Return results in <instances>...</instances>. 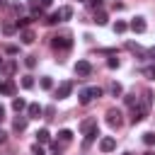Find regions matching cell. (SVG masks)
<instances>
[{"mask_svg": "<svg viewBox=\"0 0 155 155\" xmlns=\"http://www.w3.org/2000/svg\"><path fill=\"white\" fill-rule=\"evenodd\" d=\"M94 97H102V87H85L80 92V104H90Z\"/></svg>", "mask_w": 155, "mask_h": 155, "instance_id": "1", "label": "cell"}, {"mask_svg": "<svg viewBox=\"0 0 155 155\" xmlns=\"http://www.w3.org/2000/svg\"><path fill=\"white\" fill-rule=\"evenodd\" d=\"M75 75L90 78V75H92V63H90V61H78V63H75Z\"/></svg>", "mask_w": 155, "mask_h": 155, "instance_id": "2", "label": "cell"}, {"mask_svg": "<svg viewBox=\"0 0 155 155\" xmlns=\"http://www.w3.org/2000/svg\"><path fill=\"white\" fill-rule=\"evenodd\" d=\"M107 124H109L111 128H119V126L124 124V119H121V111H119V109H109V111H107Z\"/></svg>", "mask_w": 155, "mask_h": 155, "instance_id": "3", "label": "cell"}, {"mask_svg": "<svg viewBox=\"0 0 155 155\" xmlns=\"http://www.w3.org/2000/svg\"><path fill=\"white\" fill-rule=\"evenodd\" d=\"M70 92H73V82H70V80H65V82H61V85L56 87V97H58V99H65Z\"/></svg>", "mask_w": 155, "mask_h": 155, "instance_id": "4", "label": "cell"}, {"mask_svg": "<svg viewBox=\"0 0 155 155\" xmlns=\"http://www.w3.org/2000/svg\"><path fill=\"white\" fill-rule=\"evenodd\" d=\"M116 148V138H111V136H104L102 140H99V150L102 153H111Z\"/></svg>", "mask_w": 155, "mask_h": 155, "instance_id": "5", "label": "cell"}, {"mask_svg": "<svg viewBox=\"0 0 155 155\" xmlns=\"http://www.w3.org/2000/svg\"><path fill=\"white\" fill-rule=\"evenodd\" d=\"M131 31H136V34H143L145 29H148V24H145V19L143 17H136V19H131Z\"/></svg>", "mask_w": 155, "mask_h": 155, "instance_id": "6", "label": "cell"}, {"mask_svg": "<svg viewBox=\"0 0 155 155\" xmlns=\"http://www.w3.org/2000/svg\"><path fill=\"white\" fill-rule=\"evenodd\" d=\"M51 44H53V48H70V44H73V41H70V36H68V34H63V36H53V41H51Z\"/></svg>", "mask_w": 155, "mask_h": 155, "instance_id": "7", "label": "cell"}, {"mask_svg": "<svg viewBox=\"0 0 155 155\" xmlns=\"http://www.w3.org/2000/svg\"><path fill=\"white\" fill-rule=\"evenodd\" d=\"M145 114H148V107H143V104H140L138 109L133 107V114H131V124H140V121L145 119Z\"/></svg>", "mask_w": 155, "mask_h": 155, "instance_id": "8", "label": "cell"}, {"mask_svg": "<svg viewBox=\"0 0 155 155\" xmlns=\"http://www.w3.org/2000/svg\"><path fill=\"white\" fill-rule=\"evenodd\" d=\"M17 92V87H15V82L12 80H5V82H0V94H5V97H12Z\"/></svg>", "mask_w": 155, "mask_h": 155, "instance_id": "9", "label": "cell"}, {"mask_svg": "<svg viewBox=\"0 0 155 155\" xmlns=\"http://www.w3.org/2000/svg\"><path fill=\"white\" fill-rule=\"evenodd\" d=\"M27 114H29L27 119H39V116L44 114V107H41V104H29V107H27Z\"/></svg>", "mask_w": 155, "mask_h": 155, "instance_id": "10", "label": "cell"}, {"mask_svg": "<svg viewBox=\"0 0 155 155\" xmlns=\"http://www.w3.org/2000/svg\"><path fill=\"white\" fill-rule=\"evenodd\" d=\"M19 39H22V44H27V46H29V44H34L36 34H34L31 29H22V31H19Z\"/></svg>", "mask_w": 155, "mask_h": 155, "instance_id": "11", "label": "cell"}, {"mask_svg": "<svg viewBox=\"0 0 155 155\" xmlns=\"http://www.w3.org/2000/svg\"><path fill=\"white\" fill-rule=\"evenodd\" d=\"M92 128H97V119H87V121L80 124V131H82V133H90Z\"/></svg>", "mask_w": 155, "mask_h": 155, "instance_id": "12", "label": "cell"}, {"mask_svg": "<svg viewBox=\"0 0 155 155\" xmlns=\"http://www.w3.org/2000/svg\"><path fill=\"white\" fill-rule=\"evenodd\" d=\"M36 143H51V133L46 131V128H41V131H36Z\"/></svg>", "mask_w": 155, "mask_h": 155, "instance_id": "13", "label": "cell"}, {"mask_svg": "<svg viewBox=\"0 0 155 155\" xmlns=\"http://www.w3.org/2000/svg\"><path fill=\"white\" fill-rule=\"evenodd\" d=\"M29 10H31L34 17H41V12H44V7L39 5V0H31V2H29Z\"/></svg>", "mask_w": 155, "mask_h": 155, "instance_id": "14", "label": "cell"}, {"mask_svg": "<svg viewBox=\"0 0 155 155\" xmlns=\"http://www.w3.org/2000/svg\"><path fill=\"white\" fill-rule=\"evenodd\" d=\"M58 17H61V22L70 19V17H73V7H68V5H65V7H61V10H58Z\"/></svg>", "mask_w": 155, "mask_h": 155, "instance_id": "15", "label": "cell"}, {"mask_svg": "<svg viewBox=\"0 0 155 155\" xmlns=\"http://www.w3.org/2000/svg\"><path fill=\"white\" fill-rule=\"evenodd\" d=\"M15 68H17V63H15V61H7V63H2V68H0V70H2L5 75H12V73H15Z\"/></svg>", "mask_w": 155, "mask_h": 155, "instance_id": "16", "label": "cell"}, {"mask_svg": "<svg viewBox=\"0 0 155 155\" xmlns=\"http://www.w3.org/2000/svg\"><path fill=\"white\" fill-rule=\"evenodd\" d=\"M12 109H15V111H22V109H27V102H24L22 97H15V99H12Z\"/></svg>", "mask_w": 155, "mask_h": 155, "instance_id": "17", "label": "cell"}, {"mask_svg": "<svg viewBox=\"0 0 155 155\" xmlns=\"http://www.w3.org/2000/svg\"><path fill=\"white\" fill-rule=\"evenodd\" d=\"M15 31H17V24H15V22H5V24H2V34L10 36V34H15Z\"/></svg>", "mask_w": 155, "mask_h": 155, "instance_id": "18", "label": "cell"}, {"mask_svg": "<svg viewBox=\"0 0 155 155\" xmlns=\"http://www.w3.org/2000/svg\"><path fill=\"white\" fill-rule=\"evenodd\" d=\"M58 138H61V143H70V140H73V131H68V128H63V131L58 133Z\"/></svg>", "mask_w": 155, "mask_h": 155, "instance_id": "19", "label": "cell"}, {"mask_svg": "<svg viewBox=\"0 0 155 155\" xmlns=\"http://www.w3.org/2000/svg\"><path fill=\"white\" fill-rule=\"evenodd\" d=\"M126 29H128V24H126V22H121V19H116V22H114V31H116V34H124Z\"/></svg>", "mask_w": 155, "mask_h": 155, "instance_id": "20", "label": "cell"}, {"mask_svg": "<svg viewBox=\"0 0 155 155\" xmlns=\"http://www.w3.org/2000/svg\"><path fill=\"white\" fill-rule=\"evenodd\" d=\"M24 128H27V116L15 119V131H24Z\"/></svg>", "mask_w": 155, "mask_h": 155, "instance_id": "21", "label": "cell"}, {"mask_svg": "<svg viewBox=\"0 0 155 155\" xmlns=\"http://www.w3.org/2000/svg\"><path fill=\"white\" fill-rule=\"evenodd\" d=\"M97 136H99V128H92L90 133H85V145H90V143H92Z\"/></svg>", "mask_w": 155, "mask_h": 155, "instance_id": "22", "label": "cell"}, {"mask_svg": "<svg viewBox=\"0 0 155 155\" xmlns=\"http://www.w3.org/2000/svg\"><path fill=\"white\" fill-rule=\"evenodd\" d=\"M94 22H97L99 27H102V24H107V12H102V10H99V12H94Z\"/></svg>", "mask_w": 155, "mask_h": 155, "instance_id": "23", "label": "cell"}, {"mask_svg": "<svg viewBox=\"0 0 155 155\" xmlns=\"http://www.w3.org/2000/svg\"><path fill=\"white\" fill-rule=\"evenodd\" d=\"M22 87H24V90H31V87H34V78H31V75H24V78H22Z\"/></svg>", "mask_w": 155, "mask_h": 155, "instance_id": "24", "label": "cell"}, {"mask_svg": "<svg viewBox=\"0 0 155 155\" xmlns=\"http://www.w3.org/2000/svg\"><path fill=\"white\" fill-rule=\"evenodd\" d=\"M109 92H111V94H114V97H119V94H121V92H124V87H121V85H119V82H111V85H109Z\"/></svg>", "mask_w": 155, "mask_h": 155, "instance_id": "25", "label": "cell"}, {"mask_svg": "<svg viewBox=\"0 0 155 155\" xmlns=\"http://www.w3.org/2000/svg\"><path fill=\"white\" fill-rule=\"evenodd\" d=\"M143 143H145V145H155V133H150V131L143 133Z\"/></svg>", "mask_w": 155, "mask_h": 155, "instance_id": "26", "label": "cell"}, {"mask_svg": "<svg viewBox=\"0 0 155 155\" xmlns=\"http://www.w3.org/2000/svg\"><path fill=\"white\" fill-rule=\"evenodd\" d=\"M29 22H31V17H19V19L15 22V24H17V29H24V27H27Z\"/></svg>", "mask_w": 155, "mask_h": 155, "instance_id": "27", "label": "cell"}, {"mask_svg": "<svg viewBox=\"0 0 155 155\" xmlns=\"http://www.w3.org/2000/svg\"><path fill=\"white\" fill-rule=\"evenodd\" d=\"M41 87H44V90H51V87H53V80H51L48 75H44V78H41Z\"/></svg>", "mask_w": 155, "mask_h": 155, "instance_id": "28", "label": "cell"}, {"mask_svg": "<svg viewBox=\"0 0 155 155\" xmlns=\"http://www.w3.org/2000/svg\"><path fill=\"white\" fill-rule=\"evenodd\" d=\"M24 65H27V68H34V65H36V56H27V58H24Z\"/></svg>", "mask_w": 155, "mask_h": 155, "instance_id": "29", "label": "cell"}, {"mask_svg": "<svg viewBox=\"0 0 155 155\" xmlns=\"http://www.w3.org/2000/svg\"><path fill=\"white\" fill-rule=\"evenodd\" d=\"M46 22H48V24H56V22H61V17H58V12H53V15H51V17L46 19Z\"/></svg>", "mask_w": 155, "mask_h": 155, "instance_id": "30", "label": "cell"}, {"mask_svg": "<svg viewBox=\"0 0 155 155\" xmlns=\"http://www.w3.org/2000/svg\"><path fill=\"white\" fill-rule=\"evenodd\" d=\"M107 65H109L111 70H114V68H119V58H109V61H107Z\"/></svg>", "mask_w": 155, "mask_h": 155, "instance_id": "31", "label": "cell"}, {"mask_svg": "<svg viewBox=\"0 0 155 155\" xmlns=\"http://www.w3.org/2000/svg\"><path fill=\"white\" fill-rule=\"evenodd\" d=\"M126 104H131V107H136V94H126Z\"/></svg>", "mask_w": 155, "mask_h": 155, "instance_id": "32", "label": "cell"}, {"mask_svg": "<svg viewBox=\"0 0 155 155\" xmlns=\"http://www.w3.org/2000/svg\"><path fill=\"white\" fill-rule=\"evenodd\" d=\"M87 2H90V5H92V7H94V10H97V7H102V5H104V0H87Z\"/></svg>", "mask_w": 155, "mask_h": 155, "instance_id": "33", "label": "cell"}, {"mask_svg": "<svg viewBox=\"0 0 155 155\" xmlns=\"http://www.w3.org/2000/svg\"><path fill=\"white\" fill-rule=\"evenodd\" d=\"M51 2H53V0H39V5H41L44 10H46V7H51Z\"/></svg>", "mask_w": 155, "mask_h": 155, "instance_id": "34", "label": "cell"}, {"mask_svg": "<svg viewBox=\"0 0 155 155\" xmlns=\"http://www.w3.org/2000/svg\"><path fill=\"white\" fill-rule=\"evenodd\" d=\"M5 140H7V133H5V131H2V128H0V145H2V143H5Z\"/></svg>", "mask_w": 155, "mask_h": 155, "instance_id": "35", "label": "cell"}, {"mask_svg": "<svg viewBox=\"0 0 155 155\" xmlns=\"http://www.w3.org/2000/svg\"><path fill=\"white\" fill-rule=\"evenodd\" d=\"M145 75H148V78H155V65H153V68H148V70H145Z\"/></svg>", "mask_w": 155, "mask_h": 155, "instance_id": "36", "label": "cell"}, {"mask_svg": "<svg viewBox=\"0 0 155 155\" xmlns=\"http://www.w3.org/2000/svg\"><path fill=\"white\" fill-rule=\"evenodd\" d=\"M148 56H150V58H155V46H150V48H148Z\"/></svg>", "mask_w": 155, "mask_h": 155, "instance_id": "37", "label": "cell"}, {"mask_svg": "<svg viewBox=\"0 0 155 155\" xmlns=\"http://www.w3.org/2000/svg\"><path fill=\"white\" fill-rule=\"evenodd\" d=\"M2 119H5V107L0 104V121H2Z\"/></svg>", "mask_w": 155, "mask_h": 155, "instance_id": "38", "label": "cell"}, {"mask_svg": "<svg viewBox=\"0 0 155 155\" xmlns=\"http://www.w3.org/2000/svg\"><path fill=\"white\" fill-rule=\"evenodd\" d=\"M7 7V0H0V10H5Z\"/></svg>", "mask_w": 155, "mask_h": 155, "instance_id": "39", "label": "cell"}, {"mask_svg": "<svg viewBox=\"0 0 155 155\" xmlns=\"http://www.w3.org/2000/svg\"><path fill=\"white\" fill-rule=\"evenodd\" d=\"M145 155H155V153H153V150H148V153H145Z\"/></svg>", "mask_w": 155, "mask_h": 155, "instance_id": "40", "label": "cell"}, {"mask_svg": "<svg viewBox=\"0 0 155 155\" xmlns=\"http://www.w3.org/2000/svg\"><path fill=\"white\" fill-rule=\"evenodd\" d=\"M0 68H2V58H0Z\"/></svg>", "mask_w": 155, "mask_h": 155, "instance_id": "41", "label": "cell"}, {"mask_svg": "<svg viewBox=\"0 0 155 155\" xmlns=\"http://www.w3.org/2000/svg\"><path fill=\"white\" fill-rule=\"evenodd\" d=\"M124 155H133V153H124Z\"/></svg>", "mask_w": 155, "mask_h": 155, "instance_id": "42", "label": "cell"}, {"mask_svg": "<svg viewBox=\"0 0 155 155\" xmlns=\"http://www.w3.org/2000/svg\"><path fill=\"white\" fill-rule=\"evenodd\" d=\"M78 2H85V0H78Z\"/></svg>", "mask_w": 155, "mask_h": 155, "instance_id": "43", "label": "cell"}]
</instances>
